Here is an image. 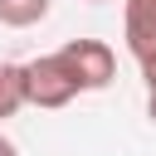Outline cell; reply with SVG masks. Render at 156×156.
I'll list each match as a JSON object with an SVG mask.
<instances>
[{
	"label": "cell",
	"instance_id": "obj_1",
	"mask_svg": "<svg viewBox=\"0 0 156 156\" xmlns=\"http://www.w3.org/2000/svg\"><path fill=\"white\" fill-rule=\"evenodd\" d=\"M20 83H24V102L29 107H68L78 98V83L63 68L58 54H39V58L20 63Z\"/></svg>",
	"mask_w": 156,
	"mask_h": 156
},
{
	"label": "cell",
	"instance_id": "obj_2",
	"mask_svg": "<svg viewBox=\"0 0 156 156\" xmlns=\"http://www.w3.org/2000/svg\"><path fill=\"white\" fill-rule=\"evenodd\" d=\"M54 54H58L63 68L73 73L78 93H98V88H107V83L117 78V54H112L102 39H68V44L54 49Z\"/></svg>",
	"mask_w": 156,
	"mask_h": 156
},
{
	"label": "cell",
	"instance_id": "obj_3",
	"mask_svg": "<svg viewBox=\"0 0 156 156\" xmlns=\"http://www.w3.org/2000/svg\"><path fill=\"white\" fill-rule=\"evenodd\" d=\"M122 34H127V49L141 68L156 63V0H127L122 10Z\"/></svg>",
	"mask_w": 156,
	"mask_h": 156
},
{
	"label": "cell",
	"instance_id": "obj_4",
	"mask_svg": "<svg viewBox=\"0 0 156 156\" xmlns=\"http://www.w3.org/2000/svg\"><path fill=\"white\" fill-rule=\"evenodd\" d=\"M49 15V0H0V24L10 29H29Z\"/></svg>",
	"mask_w": 156,
	"mask_h": 156
},
{
	"label": "cell",
	"instance_id": "obj_5",
	"mask_svg": "<svg viewBox=\"0 0 156 156\" xmlns=\"http://www.w3.org/2000/svg\"><path fill=\"white\" fill-rule=\"evenodd\" d=\"M24 107V83H20V63H0V122L15 117Z\"/></svg>",
	"mask_w": 156,
	"mask_h": 156
},
{
	"label": "cell",
	"instance_id": "obj_6",
	"mask_svg": "<svg viewBox=\"0 0 156 156\" xmlns=\"http://www.w3.org/2000/svg\"><path fill=\"white\" fill-rule=\"evenodd\" d=\"M141 78H146V117L156 122V63H151V68H141Z\"/></svg>",
	"mask_w": 156,
	"mask_h": 156
},
{
	"label": "cell",
	"instance_id": "obj_7",
	"mask_svg": "<svg viewBox=\"0 0 156 156\" xmlns=\"http://www.w3.org/2000/svg\"><path fill=\"white\" fill-rule=\"evenodd\" d=\"M0 156H20V151H15V141H10V136H0Z\"/></svg>",
	"mask_w": 156,
	"mask_h": 156
},
{
	"label": "cell",
	"instance_id": "obj_8",
	"mask_svg": "<svg viewBox=\"0 0 156 156\" xmlns=\"http://www.w3.org/2000/svg\"><path fill=\"white\" fill-rule=\"evenodd\" d=\"M88 5H107V0H88Z\"/></svg>",
	"mask_w": 156,
	"mask_h": 156
}]
</instances>
